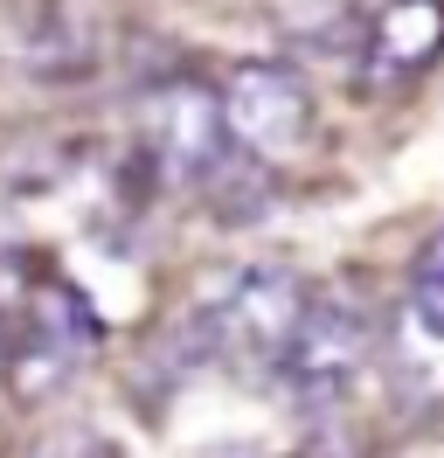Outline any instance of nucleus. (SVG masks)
<instances>
[{
    "instance_id": "10",
    "label": "nucleus",
    "mask_w": 444,
    "mask_h": 458,
    "mask_svg": "<svg viewBox=\"0 0 444 458\" xmlns=\"http://www.w3.org/2000/svg\"><path fill=\"white\" fill-rule=\"evenodd\" d=\"M305 458H333V452H327V445H320V452H305Z\"/></svg>"
},
{
    "instance_id": "5",
    "label": "nucleus",
    "mask_w": 444,
    "mask_h": 458,
    "mask_svg": "<svg viewBox=\"0 0 444 458\" xmlns=\"http://www.w3.org/2000/svg\"><path fill=\"white\" fill-rule=\"evenodd\" d=\"M90 354H98V313H90L70 285H42L35 306H28V341L7 369L21 382V396H42L63 375H77Z\"/></svg>"
},
{
    "instance_id": "7",
    "label": "nucleus",
    "mask_w": 444,
    "mask_h": 458,
    "mask_svg": "<svg viewBox=\"0 0 444 458\" xmlns=\"http://www.w3.org/2000/svg\"><path fill=\"white\" fill-rule=\"evenodd\" d=\"M382 354H388V382H396V396L410 410L416 403H444V334L438 327L403 313V327H396V341Z\"/></svg>"
},
{
    "instance_id": "4",
    "label": "nucleus",
    "mask_w": 444,
    "mask_h": 458,
    "mask_svg": "<svg viewBox=\"0 0 444 458\" xmlns=\"http://www.w3.org/2000/svg\"><path fill=\"white\" fill-rule=\"evenodd\" d=\"M139 118H146V153L160 160L166 181H181V188H216L222 181L229 153H236L229 118H222V90L181 77V84L153 90Z\"/></svg>"
},
{
    "instance_id": "2",
    "label": "nucleus",
    "mask_w": 444,
    "mask_h": 458,
    "mask_svg": "<svg viewBox=\"0 0 444 458\" xmlns=\"http://www.w3.org/2000/svg\"><path fill=\"white\" fill-rule=\"evenodd\" d=\"M375 347H382L375 306L347 285H320L305 299L299 334H292V347H285V361H278L271 382L299 403V410H340V403L354 396L361 369L375 361Z\"/></svg>"
},
{
    "instance_id": "1",
    "label": "nucleus",
    "mask_w": 444,
    "mask_h": 458,
    "mask_svg": "<svg viewBox=\"0 0 444 458\" xmlns=\"http://www.w3.org/2000/svg\"><path fill=\"white\" fill-rule=\"evenodd\" d=\"M305 278L285 271V264H250L236 271L229 285L194 306L188 334H194V361H229L236 375H278L285 347L299 334V313H305Z\"/></svg>"
},
{
    "instance_id": "8",
    "label": "nucleus",
    "mask_w": 444,
    "mask_h": 458,
    "mask_svg": "<svg viewBox=\"0 0 444 458\" xmlns=\"http://www.w3.org/2000/svg\"><path fill=\"white\" fill-rule=\"evenodd\" d=\"M403 313L444 334V229H431V236L416 243V264H410V299H403Z\"/></svg>"
},
{
    "instance_id": "9",
    "label": "nucleus",
    "mask_w": 444,
    "mask_h": 458,
    "mask_svg": "<svg viewBox=\"0 0 444 458\" xmlns=\"http://www.w3.org/2000/svg\"><path fill=\"white\" fill-rule=\"evenodd\" d=\"M0 369H7V334H0Z\"/></svg>"
},
{
    "instance_id": "3",
    "label": "nucleus",
    "mask_w": 444,
    "mask_h": 458,
    "mask_svg": "<svg viewBox=\"0 0 444 458\" xmlns=\"http://www.w3.org/2000/svg\"><path fill=\"white\" fill-rule=\"evenodd\" d=\"M222 118H229V140H236V153L250 167L278 174L312 140V90L285 63H243L222 84Z\"/></svg>"
},
{
    "instance_id": "6",
    "label": "nucleus",
    "mask_w": 444,
    "mask_h": 458,
    "mask_svg": "<svg viewBox=\"0 0 444 458\" xmlns=\"http://www.w3.org/2000/svg\"><path fill=\"white\" fill-rule=\"evenodd\" d=\"M444 56V0H382L361 35V77L396 84Z\"/></svg>"
}]
</instances>
